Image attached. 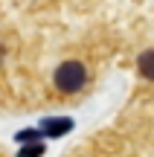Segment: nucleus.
Listing matches in <instances>:
<instances>
[{
	"instance_id": "obj_4",
	"label": "nucleus",
	"mask_w": 154,
	"mask_h": 157,
	"mask_svg": "<svg viewBox=\"0 0 154 157\" xmlns=\"http://www.w3.org/2000/svg\"><path fill=\"white\" fill-rule=\"evenodd\" d=\"M41 154H44V146H41V143H35V146H23L17 157H41Z\"/></svg>"
},
{
	"instance_id": "obj_3",
	"label": "nucleus",
	"mask_w": 154,
	"mask_h": 157,
	"mask_svg": "<svg viewBox=\"0 0 154 157\" xmlns=\"http://www.w3.org/2000/svg\"><path fill=\"white\" fill-rule=\"evenodd\" d=\"M140 73L148 78V82H154V50H148V52L140 56Z\"/></svg>"
},
{
	"instance_id": "obj_1",
	"label": "nucleus",
	"mask_w": 154,
	"mask_h": 157,
	"mask_svg": "<svg viewBox=\"0 0 154 157\" xmlns=\"http://www.w3.org/2000/svg\"><path fill=\"white\" fill-rule=\"evenodd\" d=\"M87 84V70L81 61H76V58H70V61H64L61 67L55 70V87L61 90V93H76V90H81Z\"/></svg>"
},
{
	"instance_id": "obj_2",
	"label": "nucleus",
	"mask_w": 154,
	"mask_h": 157,
	"mask_svg": "<svg viewBox=\"0 0 154 157\" xmlns=\"http://www.w3.org/2000/svg\"><path fill=\"white\" fill-rule=\"evenodd\" d=\"M70 128H73V119H70V117L44 119V122H41V134H47V137H61V134H67Z\"/></svg>"
},
{
	"instance_id": "obj_5",
	"label": "nucleus",
	"mask_w": 154,
	"mask_h": 157,
	"mask_svg": "<svg viewBox=\"0 0 154 157\" xmlns=\"http://www.w3.org/2000/svg\"><path fill=\"white\" fill-rule=\"evenodd\" d=\"M38 137H41V131H35V128H26V131H21V134H17V140L21 143H38Z\"/></svg>"
}]
</instances>
